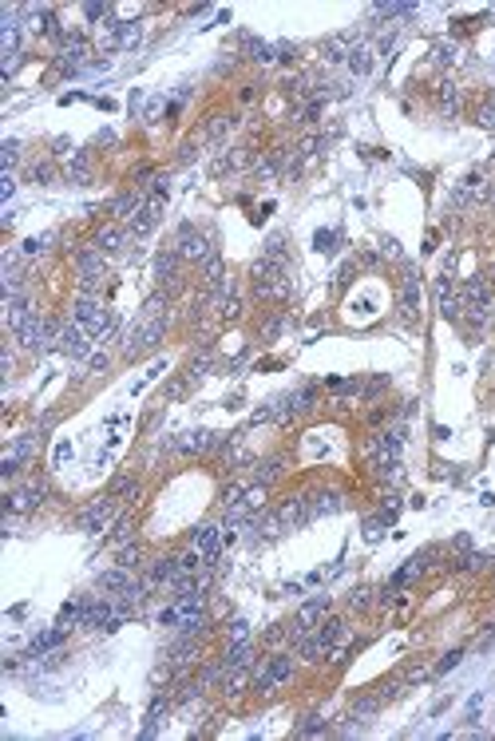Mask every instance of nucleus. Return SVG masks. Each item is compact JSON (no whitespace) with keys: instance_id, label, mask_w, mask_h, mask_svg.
Here are the masks:
<instances>
[{"instance_id":"obj_10","label":"nucleus","mask_w":495,"mask_h":741,"mask_svg":"<svg viewBox=\"0 0 495 741\" xmlns=\"http://www.w3.org/2000/svg\"><path fill=\"white\" fill-rule=\"evenodd\" d=\"M16 337H20V345H24V349H40V345L48 341V322H44L40 313H32V317H28V322L16 329Z\"/></svg>"},{"instance_id":"obj_18","label":"nucleus","mask_w":495,"mask_h":741,"mask_svg":"<svg viewBox=\"0 0 495 741\" xmlns=\"http://www.w3.org/2000/svg\"><path fill=\"white\" fill-rule=\"evenodd\" d=\"M416 305H420L416 278H404V285H400V309H404V317H416Z\"/></svg>"},{"instance_id":"obj_14","label":"nucleus","mask_w":495,"mask_h":741,"mask_svg":"<svg viewBox=\"0 0 495 741\" xmlns=\"http://www.w3.org/2000/svg\"><path fill=\"white\" fill-rule=\"evenodd\" d=\"M40 495H44V484H28V488H20V492L8 495V512H28V508H36Z\"/></svg>"},{"instance_id":"obj_8","label":"nucleus","mask_w":495,"mask_h":741,"mask_svg":"<svg viewBox=\"0 0 495 741\" xmlns=\"http://www.w3.org/2000/svg\"><path fill=\"white\" fill-rule=\"evenodd\" d=\"M325 610H329V599H313V603H305L302 610H297V627H293V638H305L309 630H313V623H321L325 619Z\"/></svg>"},{"instance_id":"obj_7","label":"nucleus","mask_w":495,"mask_h":741,"mask_svg":"<svg viewBox=\"0 0 495 741\" xmlns=\"http://www.w3.org/2000/svg\"><path fill=\"white\" fill-rule=\"evenodd\" d=\"M111 515H115V499H99V504H92V508H83V515H79V528L83 532H103L107 523H111Z\"/></svg>"},{"instance_id":"obj_30","label":"nucleus","mask_w":495,"mask_h":741,"mask_svg":"<svg viewBox=\"0 0 495 741\" xmlns=\"http://www.w3.org/2000/svg\"><path fill=\"white\" fill-rule=\"evenodd\" d=\"M250 638V623L246 619H234V623H230V642H246Z\"/></svg>"},{"instance_id":"obj_40","label":"nucleus","mask_w":495,"mask_h":741,"mask_svg":"<svg viewBox=\"0 0 495 741\" xmlns=\"http://www.w3.org/2000/svg\"><path fill=\"white\" fill-rule=\"evenodd\" d=\"M83 12H88V20H103L107 16V4H88Z\"/></svg>"},{"instance_id":"obj_38","label":"nucleus","mask_w":495,"mask_h":741,"mask_svg":"<svg viewBox=\"0 0 495 741\" xmlns=\"http://www.w3.org/2000/svg\"><path fill=\"white\" fill-rule=\"evenodd\" d=\"M131 492H135V480H127V476H123V480H115L111 499H115V495H131Z\"/></svg>"},{"instance_id":"obj_6","label":"nucleus","mask_w":495,"mask_h":741,"mask_svg":"<svg viewBox=\"0 0 495 741\" xmlns=\"http://www.w3.org/2000/svg\"><path fill=\"white\" fill-rule=\"evenodd\" d=\"M159 218H163V198H151V203H143V207L135 210V218L127 222V234L143 238V234H151V230L159 226Z\"/></svg>"},{"instance_id":"obj_24","label":"nucleus","mask_w":495,"mask_h":741,"mask_svg":"<svg viewBox=\"0 0 495 741\" xmlns=\"http://www.w3.org/2000/svg\"><path fill=\"white\" fill-rule=\"evenodd\" d=\"M139 207H143V198H139V194H119V198L111 203V210L119 214V218H127V222L135 218V210H139Z\"/></svg>"},{"instance_id":"obj_9","label":"nucleus","mask_w":495,"mask_h":741,"mask_svg":"<svg viewBox=\"0 0 495 741\" xmlns=\"http://www.w3.org/2000/svg\"><path fill=\"white\" fill-rule=\"evenodd\" d=\"M305 519H313V512H309V499H305V495H293V499H286V508H282V512H278V523H282V528H302Z\"/></svg>"},{"instance_id":"obj_39","label":"nucleus","mask_w":495,"mask_h":741,"mask_svg":"<svg viewBox=\"0 0 495 741\" xmlns=\"http://www.w3.org/2000/svg\"><path fill=\"white\" fill-rule=\"evenodd\" d=\"M459 658H464V650H452V654H444V662H440L436 670H440V674H444V670H452V666H456Z\"/></svg>"},{"instance_id":"obj_33","label":"nucleus","mask_w":495,"mask_h":741,"mask_svg":"<svg viewBox=\"0 0 495 741\" xmlns=\"http://www.w3.org/2000/svg\"><path fill=\"white\" fill-rule=\"evenodd\" d=\"M282 472V460H269L266 468H262V472H258V484H269V480H273V476Z\"/></svg>"},{"instance_id":"obj_3","label":"nucleus","mask_w":495,"mask_h":741,"mask_svg":"<svg viewBox=\"0 0 495 741\" xmlns=\"http://www.w3.org/2000/svg\"><path fill=\"white\" fill-rule=\"evenodd\" d=\"M163 329H167V322L155 313V317H147V325H139L131 337L123 341V353L127 357H139V353H147V349H155L159 345V337H163Z\"/></svg>"},{"instance_id":"obj_25","label":"nucleus","mask_w":495,"mask_h":741,"mask_svg":"<svg viewBox=\"0 0 495 741\" xmlns=\"http://www.w3.org/2000/svg\"><path fill=\"white\" fill-rule=\"evenodd\" d=\"M349 52H353V48H349V36H333L329 44H325V60H329V64L349 60Z\"/></svg>"},{"instance_id":"obj_2","label":"nucleus","mask_w":495,"mask_h":741,"mask_svg":"<svg viewBox=\"0 0 495 741\" xmlns=\"http://www.w3.org/2000/svg\"><path fill=\"white\" fill-rule=\"evenodd\" d=\"M293 678V658L289 654H273V658H266V666L254 674V686L262 690V694H269V690H278L282 682H289Z\"/></svg>"},{"instance_id":"obj_29","label":"nucleus","mask_w":495,"mask_h":741,"mask_svg":"<svg viewBox=\"0 0 495 741\" xmlns=\"http://www.w3.org/2000/svg\"><path fill=\"white\" fill-rule=\"evenodd\" d=\"M48 242H52V234H40V238H28V242H24V254H28V258H36V254H44V250H48Z\"/></svg>"},{"instance_id":"obj_20","label":"nucleus","mask_w":495,"mask_h":741,"mask_svg":"<svg viewBox=\"0 0 495 741\" xmlns=\"http://www.w3.org/2000/svg\"><path fill=\"white\" fill-rule=\"evenodd\" d=\"M234 123H238L234 115H214V119L206 123V139H210V143H222V139L234 131Z\"/></svg>"},{"instance_id":"obj_5","label":"nucleus","mask_w":495,"mask_h":741,"mask_svg":"<svg viewBox=\"0 0 495 741\" xmlns=\"http://www.w3.org/2000/svg\"><path fill=\"white\" fill-rule=\"evenodd\" d=\"M56 341H59V349H64L68 357H88V353H92V333H88L83 325H76V322L64 325V329L56 333Z\"/></svg>"},{"instance_id":"obj_13","label":"nucleus","mask_w":495,"mask_h":741,"mask_svg":"<svg viewBox=\"0 0 495 741\" xmlns=\"http://www.w3.org/2000/svg\"><path fill=\"white\" fill-rule=\"evenodd\" d=\"M135 583H131V571L119 567V571H103L99 575V590H111V595H127Z\"/></svg>"},{"instance_id":"obj_23","label":"nucleus","mask_w":495,"mask_h":741,"mask_svg":"<svg viewBox=\"0 0 495 741\" xmlns=\"http://www.w3.org/2000/svg\"><path fill=\"white\" fill-rule=\"evenodd\" d=\"M309 512L313 515H333V512H341V495L337 492H321L313 504H309Z\"/></svg>"},{"instance_id":"obj_41","label":"nucleus","mask_w":495,"mask_h":741,"mask_svg":"<svg viewBox=\"0 0 495 741\" xmlns=\"http://www.w3.org/2000/svg\"><path fill=\"white\" fill-rule=\"evenodd\" d=\"M349 603H353V610H364V607H369V590H353V599H349Z\"/></svg>"},{"instance_id":"obj_26","label":"nucleus","mask_w":495,"mask_h":741,"mask_svg":"<svg viewBox=\"0 0 495 741\" xmlns=\"http://www.w3.org/2000/svg\"><path fill=\"white\" fill-rule=\"evenodd\" d=\"M178 448L183 452H202V448H210V432H183Z\"/></svg>"},{"instance_id":"obj_27","label":"nucleus","mask_w":495,"mask_h":741,"mask_svg":"<svg viewBox=\"0 0 495 741\" xmlns=\"http://www.w3.org/2000/svg\"><path fill=\"white\" fill-rule=\"evenodd\" d=\"M83 610H88V603H64V607H59V627L83 623Z\"/></svg>"},{"instance_id":"obj_31","label":"nucleus","mask_w":495,"mask_h":741,"mask_svg":"<svg viewBox=\"0 0 495 741\" xmlns=\"http://www.w3.org/2000/svg\"><path fill=\"white\" fill-rule=\"evenodd\" d=\"M16 159H20V143H16V139H8V143H4V171H12V167H16Z\"/></svg>"},{"instance_id":"obj_15","label":"nucleus","mask_w":495,"mask_h":741,"mask_svg":"<svg viewBox=\"0 0 495 741\" xmlns=\"http://www.w3.org/2000/svg\"><path fill=\"white\" fill-rule=\"evenodd\" d=\"M483 194H487L483 179H479V174H468V179H464V183L456 187V194H452V198H456L459 207H464V203H476V198H483Z\"/></svg>"},{"instance_id":"obj_28","label":"nucleus","mask_w":495,"mask_h":741,"mask_svg":"<svg viewBox=\"0 0 495 741\" xmlns=\"http://www.w3.org/2000/svg\"><path fill=\"white\" fill-rule=\"evenodd\" d=\"M440 103H444V112H448V115H456L459 95H456V88H452V83H440Z\"/></svg>"},{"instance_id":"obj_12","label":"nucleus","mask_w":495,"mask_h":741,"mask_svg":"<svg viewBox=\"0 0 495 741\" xmlns=\"http://www.w3.org/2000/svg\"><path fill=\"white\" fill-rule=\"evenodd\" d=\"M127 246V230L123 226H103L96 238V250L99 254H119V250Z\"/></svg>"},{"instance_id":"obj_11","label":"nucleus","mask_w":495,"mask_h":741,"mask_svg":"<svg viewBox=\"0 0 495 741\" xmlns=\"http://www.w3.org/2000/svg\"><path fill=\"white\" fill-rule=\"evenodd\" d=\"M218 539H222V535H218V528H214V523H202V528L194 532L191 547H194L198 555H206V559H218Z\"/></svg>"},{"instance_id":"obj_42","label":"nucleus","mask_w":495,"mask_h":741,"mask_svg":"<svg viewBox=\"0 0 495 741\" xmlns=\"http://www.w3.org/2000/svg\"><path fill=\"white\" fill-rule=\"evenodd\" d=\"M12 190H16V183H12V174H4V187H0V194H4V198H12Z\"/></svg>"},{"instance_id":"obj_43","label":"nucleus","mask_w":495,"mask_h":741,"mask_svg":"<svg viewBox=\"0 0 495 741\" xmlns=\"http://www.w3.org/2000/svg\"><path fill=\"white\" fill-rule=\"evenodd\" d=\"M40 179V183H48V179H52V167H36V171H32Z\"/></svg>"},{"instance_id":"obj_1","label":"nucleus","mask_w":495,"mask_h":741,"mask_svg":"<svg viewBox=\"0 0 495 741\" xmlns=\"http://www.w3.org/2000/svg\"><path fill=\"white\" fill-rule=\"evenodd\" d=\"M76 325H83L92 337H107L111 333V317H107V309L96 298H79L76 302Z\"/></svg>"},{"instance_id":"obj_19","label":"nucleus","mask_w":495,"mask_h":741,"mask_svg":"<svg viewBox=\"0 0 495 741\" xmlns=\"http://www.w3.org/2000/svg\"><path fill=\"white\" fill-rule=\"evenodd\" d=\"M349 72H353V76H369V72H373V48H353V52H349Z\"/></svg>"},{"instance_id":"obj_4","label":"nucleus","mask_w":495,"mask_h":741,"mask_svg":"<svg viewBox=\"0 0 495 741\" xmlns=\"http://www.w3.org/2000/svg\"><path fill=\"white\" fill-rule=\"evenodd\" d=\"M178 258H191V262H202L206 266L210 258H214V250L202 234H194V226H183L178 230Z\"/></svg>"},{"instance_id":"obj_32","label":"nucleus","mask_w":495,"mask_h":741,"mask_svg":"<svg viewBox=\"0 0 495 741\" xmlns=\"http://www.w3.org/2000/svg\"><path fill=\"white\" fill-rule=\"evenodd\" d=\"M333 242H337V234H333V230H321V234L313 238V246L321 250V254H329V250H333Z\"/></svg>"},{"instance_id":"obj_21","label":"nucleus","mask_w":495,"mask_h":741,"mask_svg":"<svg viewBox=\"0 0 495 741\" xmlns=\"http://www.w3.org/2000/svg\"><path fill=\"white\" fill-rule=\"evenodd\" d=\"M250 654H254V647L250 642H234L226 654V662H222V670H246L250 666Z\"/></svg>"},{"instance_id":"obj_35","label":"nucleus","mask_w":495,"mask_h":741,"mask_svg":"<svg viewBox=\"0 0 495 741\" xmlns=\"http://www.w3.org/2000/svg\"><path fill=\"white\" fill-rule=\"evenodd\" d=\"M321 729H325L321 718H305V725L297 729V733H302V738H313V733H321Z\"/></svg>"},{"instance_id":"obj_36","label":"nucleus","mask_w":495,"mask_h":741,"mask_svg":"<svg viewBox=\"0 0 495 741\" xmlns=\"http://www.w3.org/2000/svg\"><path fill=\"white\" fill-rule=\"evenodd\" d=\"M72 179H76V183L88 179V155H76V163H72Z\"/></svg>"},{"instance_id":"obj_16","label":"nucleus","mask_w":495,"mask_h":741,"mask_svg":"<svg viewBox=\"0 0 495 741\" xmlns=\"http://www.w3.org/2000/svg\"><path fill=\"white\" fill-rule=\"evenodd\" d=\"M313 638H317V642L325 647V654H329V650H333V647H337V642L345 638V623H341V619H325L321 630H317Z\"/></svg>"},{"instance_id":"obj_17","label":"nucleus","mask_w":495,"mask_h":741,"mask_svg":"<svg viewBox=\"0 0 495 741\" xmlns=\"http://www.w3.org/2000/svg\"><path fill=\"white\" fill-rule=\"evenodd\" d=\"M174 270H178V250H167L155 258V278L163 285H174Z\"/></svg>"},{"instance_id":"obj_37","label":"nucleus","mask_w":495,"mask_h":741,"mask_svg":"<svg viewBox=\"0 0 495 741\" xmlns=\"http://www.w3.org/2000/svg\"><path fill=\"white\" fill-rule=\"evenodd\" d=\"M222 313H226V317H238V313H242V302H238V298L230 294L226 302H222Z\"/></svg>"},{"instance_id":"obj_22","label":"nucleus","mask_w":495,"mask_h":741,"mask_svg":"<svg viewBox=\"0 0 495 741\" xmlns=\"http://www.w3.org/2000/svg\"><path fill=\"white\" fill-rule=\"evenodd\" d=\"M59 638H64V627H59V630H44V634H36V638L28 642V658H36V654H44V650H52V647L59 642Z\"/></svg>"},{"instance_id":"obj_34","label":"nucleus","mask_w":495,"mask_h":741,"mask_svg":"<svg viewBox=\"0 0 495 741\" xmlns=\"http://www.w3.org/2000/svg\"><path fill=\"white\" fill-rule=\"evenodd\" d=\"M119 567H139V547H123V555H119Z\"/></svg>"}]
</instances>
